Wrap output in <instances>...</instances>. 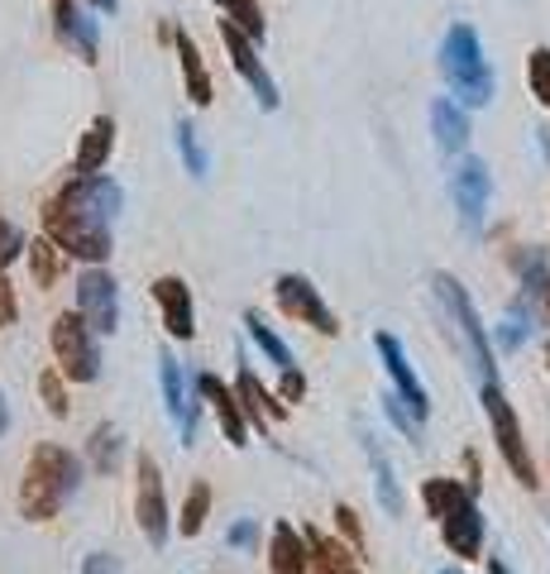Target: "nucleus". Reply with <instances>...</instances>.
I'll use <instances>...</instances> for the list:
<instances>
[{"label":"nucleus","instance_id":"1","mask_svg":"<svg viewBox=\"0 0 550 574\" xmlns=\"http://www.w3.org/2000/svg\"><path fill=\"white\" fill-rule=\"evenodd\" d=\"M125 206L121 182L91 173L72 177L54 202L44 206V240H54L62 254L87 259V264H106L111 259V226Z\"/></svg>","mask_w":550,"mask_h":574},{"label":"nucleus","instance_id":"2","mask_svg":"<svg viewBox=\"0 0 550 574\" xmlns=\"http://www.w3.org/2000/svg\"><path fill=\"white\" fill-rule=\"evenodd\" d=\"M82 484V460L62 446H38L30 455V469H24V484H20V513L24 521H48L58 517L68 498Z\"/></svg>","mask_w":550,"mask_h":574},{"label":"nucleus","instance_id":"3","mask_svg":"<svg viewBox=\"0 0 550 574\" xmlns=\"http://www.w3.org/2000/svg\"><path fill=\"white\" fill-rule=\"evenodd\" d=\"M422 503L426 513L436 517L445 546H450L460 560H479L483 555V513L474 489L455 484V479H426L422 484Z\"/></svg>","mask_w":550,"mask_h":574},{"label":"nucleus","instance_id":"4","mask_svg":"<svg viewBox=\"0 0 550 574\" xmlns=\"http://www.w3.org/2000/svg\"><path fill=\"white\" fill-rule=\"evenodd\" d=\"M440 72L450 91L460 96V106H489L493 101V68L483 62V44L469 24H455L440 44Z\"/></svg>","mask_w":550,"mask_h":574},{"label":"nucleus","instance_id":"5","mask_svg":"<svg viewBox=\"0 0 550 574\" xmlns=\"http://www.w3.org/2000/svg\"><path fill=\"white\" fill-rule=\"evenodd\" d=\"M436 297L445 307V321H450L455 341H460V349H465V359L474 364L479 383H497L493 345H489V335H483V321H479L474 302H469V292L460 287V278H455V273H436Z\"/></svg>","mask_w":550,"mask_h":574},{"label":"nucleus","instance_id":"6","mask_svg":"<svg viewBox=\"0 0 550 574\" xmlns=\"http://www.w3.org/2000/svg\"><path fill=\"white\" fill-rule=\"evenodd\" d=\"M479 398H483V412H489V422H493V440H497V450H503V464L517 474L522 489H536L541 479H536V464H531L527 440H522L513 402L503 398V388H497V383H479Z\"/></svg>","mask_w":550,"mask_h":574},{"label":"nucleus","instance_id":"7","mask_svg":"<svg viewBox=\"0 0 550 574\" xmlns=\"http://www.w3.org/2000/svg\"><path fill=\"white\" fill-rule=\"evenodd\" d=\"M54 355H58V374L72 378V383H96L101 378L96 331H91L77 311H62L54 321Z\"/></svg>","mask_w":550,"mask_h":574},{"label":"nucleus","instance_id":"8","mask_svg":"<svg viewBox=\"0 0 550 574\" xmlns=\"http://www.w3.org/2000/svg\"><path fill=\"white\" fill-rule=\"evenodd\" d=\"M77 317L96 335H111L121 325V287L101 264L82 268V278H77Z\"/></svg>","mask_w":550,"mask_h":574},{"label":"nucleus","instance_id":"9","mask_svg":"<svg viewBox=\"0 0 550 574\" xmlns=\"http://www.w3.org/2000/svg\"><path fill=\"white\" fill-rule=\"evenodd\" d=\"M273 297H278L283 317H293V321L311 325L317 335H335V331H340L335 311L321 302V287L311 283V278H302V273H283V278L273 283Z\"/></svg>","mask_w":550,"mask_h":574},{"label":"nucleus","instance_id":"10","mask_svg":"<svg viewBox=\"0 0 550 574\" xmlns=\"http://www.w3.org/2000/svg\"><path fill=\"white\" fill-rule=\"evenodd\" d=\"M135 517L139 531L149 537V546H168V531H173V517H168V493H163V474L149 455H139V489H135Z\"/></svg>","mask_w":550,"mask_h":574},{"label":"nucleus","instance_id":"11","mask_svg":"<svg viewBox=\"0 0 550 574\" xmlns=\"http://www.w3.org/2000/svg\"><path fill=\"white\" fill-rule=\"evenodd\" d=\"M450 192H455V206H460V226L469 234H479L483 220H489V202H493L489 163H483V159H465L450 173Z\"/></svg>","mask_w":550,"mask_h":574},{"label":"nucleus","instance_id":"12","mask_svg":"<svg viewBox=\"0 0 550 574\" xmlns=\"http://www.w3.org/2000/svg\"><path fill=\"white\" fill-rule=\"evenodd\" d=\"M374 345H378V355H383V369L392 378V393L402 398V407H408L416 422L431 412V398H426V388H422V378H416L412 369V359H408V349L398 345V335H388V331H378L374 335Z\"/></svg>","mask_w":550,"mask_h":574},{"label":"nucleus","instance_id":"13","mask_svg":"<svg viewBox=\"0 0 550 574\" xmlns=\"http://www.w3.org/2000/svg\"><path fill=\"white\" fill-rule=\"evenodd\" d=\"M220 38H226V48H230V62H234V72L244 77V87L259 96V106L264 111H278V82L268 77V68L259 62V54H254V44L234 30V24H220Z\"/></svg>","mask_w":550,"mask_h":574},{"label":"nucleus","instance_id":"14","mask_svg":"<svg viewBox=\"0 0 550 574\" xmlns=\"http://www.w3.org/2000/svg\"><path fill=\"white\" fill-rule=\"evenodd\" d=\"M159 383H163V402H168V416H173L182 446H192V436H196V402H192V383H187V374L177 369V359L168 355V349L159 355Z\"/></svg>","mask_w":550,"mask_h":574},{"label":"nucleus","instance_id":"15","mask_svg":"<svg viewBox=\"0 0 550 574\" xmlns=\"http://www.w3.org/2000/svg\"><path fill=\"white\" fill-rule=\"evenodd\" d=\"M153 297H159V307H163V325H168V335L187 345L192 335H196V302H192V287L168 273V278L153 283Z\"/></svg>","mask_w":550,"mask_h":574},{"label":"nucleus","instance_id":"16","mask_svg":"<svg viewBox=\"0 0 550 574\" xmlns=\"http://www.w3.org/2000/svg\"><path fill=\"white\" fill-rule=\"evenodd\" d=\"M196 393H202L206 402H211V412H216V422H220V431H226V440H230V446H249L244 412H240V402H234L230 388L220 383L216 374H196Z\"/></svg>","mask_w":550,"mask_h":574},{"label":"nucleus","instance_id":"17","mask_svg":"<svg viewBox=\"0 0 550 574\" xmlns=\"http://www.w3.org/2000/svg\"><path fill=\"white\" fill-rule=\"evenodd\" d=\"M54 30L68 48H77L87 62H96V20L87 15L77 0H58V15H54Z\"/></svg>","mask_w":550,"mask_h":574},{"label":"nucleus","instance_id":"18","mask_svg":"<svg viewBox=\"0 0 550 574\" xmlns=\"http://www.w3.org/2000/svg\"><path fill=\"white\" fill-rule=\"evenodd\" d=\"M431 135H436V149L445 153V159L465 153V144H469V120H465V111L455 106V101L436 96V101H431Z\"/></svg>","mask_w":550,"mask_h":574},{"label":"nucleus","instance_id":"19","mask_svg":"<svg viewBox=\"0 0 550 574\" xmlns=\"http://www.w3.org/2000/svg\"><path fill=\"white\" fill-rule=\"evenodd\" d=\"M513 268L522 278V297H531V302L550 317V259H546V250H536V244L513 250Z\"/></svg>","mask_w":550,"mask_h":574},{"label":"nucleus","instance_id":"20","mask_svg":"<svg viewBox=\"0 0 550 574\" xmlns=\"http://www.w3.org/2000/svg\"><path fill=\"white\" fill-rule=\"evenodd\" d=\"M273 574H311V551L307 537L293 527V521H278L273 527V551H268Z\"/></svg>","mask_w":550,"mask_h":574},{"label":"nucleus","instance_id":"21","mask_svg":"<svg viewBox=\"0 0 550 574\" xmlns=\"http://www.w3.org/2000/svg\"><path fill=\"white\" fill-rule=\"evenodd\" d=\"M111 149H115V120L111 115H96V120L87 125V135L82 144H77V177H91V173H101L111 159Z\"/></svg>","mask_w":550,"mask_h":574},{"label":"nucleus","instance_id":"22","mask_svg":"<svg viewBox=\"0 0 550 574\" xmlns=\"http://www.w3.org/2000/svg\"><path fill=\"white\" fill-rule=\"evenodd\" d=\"M234 402H240L244 416H254L259 431H264L268 422H278V416H287V402L268 398V388L259 383V378L249 374V369H240V378H234Z\"/></svg>","mask_w":550,"mask_h":574},{"label":"nucleus","instance_id":"23","mask_svg":"<svg viewBox=\"0 0 550 574\" xmlns=\"http://www.w3.org/2000/svg\"><path fill=\"white\" fill-rule=\"evenodd\" d=\"M302 537H307L311 570L317 574H359V555L345 551L335 537H325V531H302Z\"/></svg>","mask_w":550,"mask_h":574},{"label":"nucleus","instance_id":"24","mask_svg":"<svg viewBox=\"0 0 550 574\" xmlns=\"http://www.w3.org/2000/svg\"><path fill=\"white\" fill-rule=\"evenodd\" d=\"M173 44H177V58H182V77H187L192 106H211V77H206V62H202V54H196L192 34L187 30H173Z\"/></svg>","mask_w":550,"mask_h":574},{"label":"nucleus","instance_id":"25","mask_svg":"<svg viewBox=\"0 0 550 574\" xmlns=\"http://www.w3.org/2000/svg\"><path fill=\"white\" fill-rule=\"evenodd\" d=\"M87 460H91V469H101V474H115V469H121V460H125V440H121V431H115L111 422L91 431Z\"/></svg>","mask_w":550,"mask_h":574},{"label":"nucleus","instance_id":"26","mask_svg":"<svg viewBox=\"0 0 550 574\" xmlns=\"http://www.w3.org/2000/svg\"><path fill=\"white\" fill-rule=\"evenodd\" d=\"M364 450H369V464H374V484H378V503L388 507V513H402V493H398V479H392V464L383 446H378L374 436H364Z\"/></svg>","mask_w":550,"mask_h":574},{"label":"nucleus","instance_id":"27","mask_svg":"<svg viewBox=\"0 0 550 574\" xmlns=\"http://www.w3.org/2000/svg\"><path fill=\"white\" fill-rule=\"evenodd\" d=\"M531 341V307H527V297L522 302H513L503 311V325H497V345L507 349V355H517L522 345Z\"/></svg>","mask_w":550,"mask_h":574},{"label":"nucleus","instance_id":"28","mask_svg":"<svg viewBox=\"0 0 550 574\" xmlns=\"http://www.w3.org/2000/svg\"><path fill=\"white\" fill-rule=\"evenodd\" d=\"M244 331H249V341H254L264 355L278 364V369L287 374V369H297V359H293V349H287L278 335H273V325H264V317H254V311H244Z\"/></svg>","mask_w":550,"mask_h":574},{"label":"nucleus","instance_id":"29","mask_svg":"<svg viewBox=\"0 0 550 574\" xmlns=\"http://www.w3.org/2000/svg\"><path fill=\"white\" fill-rule=\"evenodd\" d=\"M24 254H30V268H34V283L38 287H54L58 273H62V250L54 240H34L24 244Z\"/></svg>","mask_w":550,"mask_h":574},{"label":"nucleus","instance_id":"30","mask_svg":"<svg viewBox=\"0 0 550 574\" xmlns=\"http://www.w3.org/2000/svg\"><path fill=\"white\" fill-rule=\"evenodd\" d=\"M216 5L230 15L226 24H234V30H240L254 48L264 44V15H259V5H254V0H216Z\"/></svg>","mask_w":550,"mask_h":574},{"label":"nucleus","instance_id":"31","mask_svg":"<svg viewBox=\"0 0 550 574\" xmlns=\"http://www.w3.org/2000/svg\"><path fill=\"white\" fill-rule=\"evenodd\" d=\"M206 513H211V489H206V484H192L187 503H182V521H177L182 537H196V531L206 527Z\"/></svg>","mask_w":550,"mask_h":574},{"label":"nucleus","instance_id":"32","mask_svg":"<svg viewBox=\"0 0 550 574\" xmlns=\"http://www.w3.org/2000/svg\"><path fill=\"white\" fill-rule=\"evenodd\" d=\"M177 153H182V163H187L192 177H206V149H202V139H196L192 120H177Z\"/></svg>","mask_w":550,"mask_h":574},{"label":"nucleus","instance_id":"33","mask_svg":"<svg viewBox=\"0 0 550 574\" xmlns=\"http://www.w3.org/2000/svg\"><path fill=\"white\" fill-rule=\"evenodd\" d=\"M527 87H531V96L550 111V48H531V58H527Z\"/></svg>","mask_w":550,"mask_h":574},{"label":"nucleus","instance_id":"34","mask_svg":"<svg viewBox=\"0 0 550 574\" xmlns=\"http://www.w3.org/2000/svg\"><path fill=\"white\" fill-rule=\"evenodd\" d=\"M383 412H388V422L412 440V446H422V422H416V416H412L408 407H402V398H398V393H388V398H383Z\"/></svg>","mask_w":550,"mask_h":574},{"label":"nucleus","instance_id":"35","mask_svg":"<svg viewBox=\"0 0 550 574\" xmlns=\"http://www.w3.org/2000/svg\"><path fill=\"white\" fill-rule=\"evenodd\" d=\"M38 393H44V407L54 416H68V393H62V374L58 369H44V378H38Z\"/></svg>","mask_w":550,"mask_h":574},{"label":"nucleus","instance_id":"36","mask_svg":"<svg viewBox=\"0 0 550 574\" xmlns=\"http://www.w3.org/2000/svg\"><path fill=\"white\" fill-rule=\"evenodd\" d=\"M20 254H24V234H20V226H10V220L0 216V273L15 264Z\"/></svg>","mask_w":550,"mask_h":574},{"label":"nucleus","instance_id":"37","mask_svg":"<svg viewBox=\"0 0 550 574\" xmlns=\"http://www.w3.org/2000/svg\"><path fill=\"white\" fill-rule=\"evenodd\" d=\"M226 541L234 546V551H254V541H259V521L254 517H240L234 527L226 531Z\"/></svg>","mask_w":550,"mask_h":574},{"label":"nucleus","instance_id":"38","mask_svg":"<svg viewBox=\"0 0 550 574\" xmlns=\"http://www.w3.org/2000/svg\"><path fill=\"white\" fill-rule=\"evenodd\" d=\"M82 574H121V560L106 555V551H96V555L82 560Z\"/></svg>","mask_w":550,"mask_h":574},{"label":"nucleus","instance_id":"39","mask_svg":"<svg viewBox=\"0 0 550 574\" xmlns=\"http://www.w3.org/2000/svg\"><path fill=\"white\" fill-rule=\"evenodd\" d=\"M302 393H307V378H302V369H287V374H283V402L293 407V402L302 398Z\"/></svg>","mask_w":550,"mask_h":574},{"label":"nucleus","instance_id":"40","mask_svg":"<svg viewBox=\"0 0 550 574\" xmlns=\"http://www.w3.org/2000/svg\"><path fill=\"white\" fill-rule=\"evenodd\" d=\"M20 307H15V292H10V283L0 278V325H15Z\"/></svg>","mask_w":550,"mask_h":574},{"label":"nucleus","instance_id":"41","mask_svg":"<svg viewBox=\"0 0 550 574\" xmlns=\"http://www.w3.org/2000/svg\"><path fill=\"white\" fill-rule=\"evenodd\" d=\"M335 517H340V531H345V537L359 546V521H355V507H335Z\"/></svg>","mask_w":550,"mask_h":574},{"label":"nucleus","instance_id":"42","mask_svg":"<svg viewBox=\"0 0 550 574\" xmlns=\"http://www.w3.org/2000/svg\"><path fill=\"white\" fill-rule=\"evenodd\" d=\"M5 426H10V407H5V398H0V436H5Z\"/></svg>","mask_w":550,"mask_h":574},{"label":"nucleus","instance_id":"43","mask_svg":"<svg viewBox=\"0 0 550 574\" xmlns=\"http://www.w3.org/2000/svg\"><path fill=\"white\" fill-rule=\"evenodd\" d=\"M87 5H96V10H115V0H87Z\"/></svg>","mask_w":550,"mask_h":574},{"label":"nucleus","instance_id":"44","mask_svg":"<svg viewBox=\"0 0 550 574\" xmlns=\"http://www.w3.org/2000/svg\"><path fill=\"white\" fill-rule=\"evenodd\" d=\"M493 574H507V565H503V560H493Z\"/></svg>","mask_w":550,"mask_h":574},{"label":"nucleus","instance_id":"45","mask_svg":"<svg viewBox=\"0 0 550 574\" xmlns=\"http://www.w3.org/2000/svg\"><path fill=\"white\" fill-rule=\"evenodd\" d=\"M440 574H455V570H440Z\"/></svg>","mask_w":550,"mask_h":574}]
</instances>
